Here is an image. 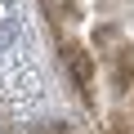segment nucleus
Listing matches in <instances>:
<instances>
[{"label":"nucleus","mask_w":134,"mask_h":134,"mask_svg":"<svg viewBox=\"0 0 134 134\" xmlns=\"http://www.w3.org/2000/svg\"><path fill=\"white\" fill-rule=\"evenodd\" d=\"M125 76H134V49H125V58H121V67H116V81L125 85Z\"/></svg>","instance_id":"nucleus-2"},{"label":"nucleus","mask_w":134,"mask_h":134,"mask_svg":"<svg viewBox=\"0 0 134 134\" xmlns=\"http://www.w3.org/2000/svg\"><path fill=\"white\" fill-rule=\"evenodd\" d=\"M63 67L72 76V85L81 90V98L94 103V54L85 45H63Z\"/></svg>","instance_id":"nucleus-1"}]
</instances>
